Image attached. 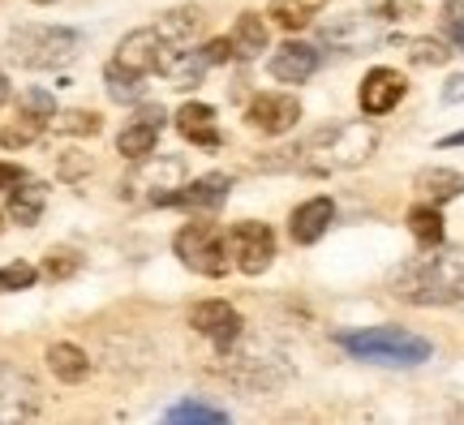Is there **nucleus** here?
<instances>
[{"label": "nucleus", "instance_id": "nucleus-1", "mask_svg": "<svg viewBox=\"0 0 464 425\" xmlns=\"http://www.w3.org/2000/svg\"><path fill=\"white\" fill-rule=\"evenodd\" d=\"M379 147V133L365 121H332V125H318L314 133H305L297 147L276 150L271 159H258V168H293V172H314V177H327V172H348V168H362Z\"/></svg>", "mask_w": 464, "mask_h": 425}, {"label": "nucleus", "instance_id": "nucleus-2", "mask_svg": "<svg viewBox=\"0 0 464 425\" xmlns=\"http://www.w3.org/2000/svg\"><path fill=\"white\" fill-rule=\"evenodd\" d=\"M392 293L409 305H464V246H434L392 275Z\"/></svg>", "mask_w": 464, "mask_h": 425}, {"label": "nucleus", "instance_id": "nucleus-3", "mask_svg": "<svg viewBox=\"0 0 464 425\" xmlns=\"http://www.w3.org/2000/svg\"><path fill=\"white\" fill-rule=\"evenodd\" d=\"M340 348L357 361H374V365H421L430 361L434 343L413 335L404 327H365V331H344Z\"/></svg>", "mask_w": 464, "mask_h": 425}, {"label": "nucleus", "instance_id": "nucleus-4", "mask_svg": "<svg viewBox=\"0 0 464 425\" xmlns=\"http://www.w3.org/2000/svg\"><path fill=\"white\" fill-rule=\"evenodd\" d=\"M228 378L249 391H276L293 378V365L271 340H237L228 348Z\"/></svg>", "mask_w": 464, "mask_h": 425}, {"label": "nucleus", "instance_id": "nucleus-5", "mask_svg": "<svg viewBox=\"0 0 464 425\" xmlns=\"http://www.w3.org/2000/svg\"><path fill=\"white\" fill-rule=\"evenodd\" d=\"M82 48V34L69 26H17L9 34V56L26 69H61Z\"/></svg>", "mask_w": 464, "mask_h": 425}, {"label": "nucleus", "instance_id": "nucleus-6", "mask_svg": "<svg viewBox=\"0 0 464 425\" xmlns=\"http://www.w3.org/2000/svg\"><path fill=\"white\" fill-rule=\"evenodd\" d=\"M172 249H177V258H181L189 271H198V275L219 279V275H228V266H232L228 237L216 232L211 224H185V228L177 232Z\"/></svg>", "mask_w": 464, "mask_h": 425}, {"label": "nucleus", "instance_id": "nucleus-7", "mask_svg": "<svg viewBox=\"0 0 464 425\" xmlns=\"http://www.w3.org/2000/svg\"><path fill=\"white\" fill-rule=\"evenodd\" d=\"M185 185V159L181 155H155L150 150L147 159H138V172L125 180V194L130 198H147L150 207H168V198Z\"/></svg>", "mask_w": 464, "mask_h": 425}, {"label": "nucleus", "instance_id": "nucleus-8", "mask_svg": "<svg viewBox=\"0 0 464 425\" xmlns=\"http://www.w3.org/2000/svg\"><path fill=\"white\" fill-rule=\"evenodd\" d=\"M224 237H228L232 266L241 275H263L266 266H271V258H276V232L266 228V224H258V219H241Z\"/></svg>", "mask_w": 464, "mask_h": 425}, {"label": "nucleus", "instance_id": "nucleus-9", "mask_svg": "<svg viewBox=\"0 0 464 425\" xmlns=\"http://www.w3.org/2000/svg\"><path fill=\"white\" fill-rule=\"evenodd\" d=\"M246 121L266 138H280L301 121V99L297 95H280V91H263V95L249 99Z\"/></svg>", "mask_w": 464, "mask_h": 425}, {"label": "nucleus", "instance_id": "nucleus-10", "mask_svg": "<svg viewBox=\"0 0 464 425\" xmlns=\"http://www.w3.org/2000/svg\"><path fill=\"white\" fill-rule=\"evenodd\" d=\"M189 327L198 331L202 340H211L219 353H228L232 343L241 340V327H246V318L232 310L228 301H198L194 310H189Z\"/></svg>", "mask_w": 464, "mask_h": 425}, {"label": "nucleus", "instance_id": "nucleus-11", "mask_svg": "<svg viewBox=\"0 0 464 425\" xmlns=\"http://www.w3.org/2000/svg\"><path fill=\"white\" fill-rule=\"evenodd\" d=\"M164 56H168V43L155 34V26L147 31H130L121 43H116V65L138 73V78H150V73H160L164 69Z\"/></svg>", "mask_w": 464, "mask_h": 425}, {"label": "nucleus", "instance_id": "nucleus-12", "mask_svg": "<svg viewBox=\"0 0 464 425\" xmlns=\"http://www.w3.org/2000/svg\"><path fill=\"white\" fill-rule=\"evenodd\" d=\"M39 417V387L31 374L0 365V421H31Z\"/></svg>", "mask_w": 464, "mask_h": 425}, {"label": "nucleus", "instance_id": "nucleus-13", "mask_svg": "<svg viewBox=\"0 0 464 425\" xmlns=\"http://www.w3.org/2000/svg\"><path fill=\"white\" fill-rule=\"evenodd\" d=\"M404 91H409L404 73H400V69H392V65H379V69H370V73L362 78L357 99H362V112L365 116H387L400 99H404Z\"/></svg>", "mask_w": 464, "mask_h": 425}, {"label": "nucleus", "instance_id": "nucleus-14", "mask_svg": "<svg viewBox=\"0 0 464 425\" xmlns=\"http://www.w3.org/2000/svg\"><path fill=\"white\" fill-rule=\"evenodd\" d=\"M160 130H164V108L147 103V108H138V116H133L125 130L116 133V150H121L130 164H138V159H147L150 150H155Z\"/></svg>", "mask_w": 464, "mask_h": 425}, {"label": "nucleus", "instance_id": "nucleus-15", "mask_svg": "<svg viewBox=\"0 0 464 425\" xmlns=\"http://www.w3.org/2000/svg\"><path fill=\"white\" fill-rule=\"evenodd\" d=\"M228 189H232V177H224V172H207V177L181 185L177 194L168 198V207H185V211L207 215V211H219V207H224Z\"/></svg>", "mask_w": 464, "mask_h": 425}, {"label": "nucleus", "instance_id": "nucleus-16", "mask_svg": "<svg viewBox=\"0 0 464 425\" xmlns=\"http://www.w3.org/2000/svg\"><path fill=\"white\" fill-rule=\"evenodd\" d=\"M335 224V202L332 198H310V202H301L293 219H288V232H293V241L297 246H314L323 241V232Z\"/></svg>", "mask_w": 464, "mask_h": 425}, {"label": "nucleus", "instance_id": "nucleus-17", "mask_svg": "<svg viewBox=\"0 0 464 425\" xmlns=\"http://www.w3.org/2000/svg\"><path fill=\"white\" fill-rule=\"evenodd\" d=\"M202 26H207L202 9H194V5H177V9L160 14V22H155V34L164 39L168 48H189V43H194V39L202 34Z\"/></svg>", "mask_w": 464, "mask_h": 425}, {"label": "nucleus", "instance_id": "nucleus-18", "mask_svg": "<svg viewBox=\"0 0 464 425\" xmlns=\"http://www.w3.org/2000/svg\"><path fill=\"white\" fill-rule=\"evenodd\" d=\"M266 69H271V78H276V82H293V86H297V82H305V78L318 69V48H310V43H297V39H293V43H284V48L266 61Z\"/></svg>", "mask_w": 464, "mask_h": 425}, {"label": "nucleus", "instance_id": "nucleus-19", "mask_svg": "<svg viewBox=\"0 0 464 425\" xmlns=\"http://www.w3.org/2000/svg\"><path fill=\"white\" fill-rule=\"evenodd\" d=\"M323 43H335L340 52H365L370 43H379V26L374 17H340L323 26Z\"/></svg>", "mask_w": 464, "mask_h": 425}, {"label": "nucleus", "instance_id": "nucleus-20", "mask_svg": "<svg viewBox=\"0 0 464 425\" xmlns=\"http://www.w3.org/2000/svg\"><path fill=\"white\" fill-rule=\"evenodd\" d=\"M177 130H181L185 142H198V147H219L216 108H211V103H181V112H177Z\"/></svg>", "mask_w": 464, "mask_h": 425}, {"label": "nucleus", "instance_id": "nucleus-21", "mask_svg": "<svg viewBox=\"0 0 464 425\" xmlns=\"http://www.w3.org/2000/svg\"><path fill=\"white\" fill-rule=\"evenodd\" d=\"M413 189L426 198V202L443 207V202L464 194V172H451V168H421L413 180Z\"/></svg>", "mask_w": 464, "mask_h": 425}, {"label": "nucleus", "instance_id": "nucleus-22", "mask_svg": "<svg viewBox=\"0 0 464 425\" xmlns=\"http://www.w3.org/2000/svg\"><path fill=\"white\" fill-rule=\"evenodd\" d=\"M44 207H48V189H44L39 180H17L14 194H9V215H14V224L34 228V224L44 219Z\"/></svg>", "mask_w": 464, "mask_h": 425}, {"label": "nucleus", "instance_id": "nucleus-23", "mask_svg": "<svg viewBox=\"0 0 464 425\" xmlns=\"http://www.w3.org/2000/svg\"><path fill=\"white\" fill-rule=\"evenodd\" d=\"M48 370L61 378V382H86V378H91V357H86L78 343H52Z\"/></svg>", "mask_w": 464, "mask_h": 425}, {"label": "nucleus", "instance_id": "nucleus-24", "mask_svg": "<svg viewBox=\"0 0 464 425\" xmlns=\"http://www.w3.org/2000/svg\"><path fill=\"white\" fill-rule=\"evenodd\" d=\"M232 52L237 56H258L266 52V22L258 14H241L237 17V26H232Z\"/></svg>", "mask_w": 464, "mask_h": 425}, {"label": "nucleus", "instance_id": "nucleus-25", "mask_svg": "<svg viewBox=\"0 0 464 425\" xmlns=\"http://www.w3.org/2000/svg\"><path fill=\"white\" fill-rule=\"evenodd\" d=\"M409 232L417 237V246H443V215H439V207L434 202H421V207H413L409 211Z\"/></svg>", "mask_w": 464, "mask_h": 425}, {"label": "nucleus", "instance_id": "nucleus-26", "mask_svg": "<svg viewBox=\"0 0 464 425\" xmlns=\"http://www.w3.org/2000/svg\"><path fill=\"white\" fill-rule=\"evenodd\" d=\"M323 5H327V0H276V5H271V17L280 22L284 31H301L305 22H314V17L323 14Z\"/></svg>", "mask_w": 464, "mask_h": 425}, {"label": "nucleus", "instance_id": "nucleus-27", "mask_svg": "<svg viewBox=\"0 0 464 425\" xmlns=\"http://www.w3.org/2000/svg\"><path fill=\"white\" fill-rule=\"evenodd\" d=\"M44 130H48V121H44V116L22 112L14 125H5V130H0V147H5V150L31 147V142H39V138H44Z\"/></svg>", "mask_w": 464, "mask_h": 425}, {"label": "nucleus", "instance_id": "nucleus-28", "mask_svg": "<svg viewBox=\"0 0 464 425\" xmlns=\"http://www.w3.org/2000/svg\"><path fill=\"white\" fill-rule=\"evenodd\" d=\"M103 82H108V95H112L116 103H138V99H142V82H147V78H138V73H130V69H121L116 61H108V69H103Z\"/></svg>", "mask_w": 464, "mask_h": 425}, {"label": "nucleus", "instance_id": "nucleus-29", "mask_svg": "<svg viewBox=\"0 0 464 425\" xmlns=\"http://www.w3.org/2000/svg\"><path fill=\"white\" fill-rule=\"evenodd\" d=\"M56 130L69 138H95L103 130V116L91 108H69V112H56Z\"/></svg>", "mask_w": 464, "mask_h": 425}, {"label": "nucleus", "instance_id": "nucleus-30", "mask_svg": "<svg viewBox=\"0 0 464 425\" xmlns=\"http://www.w3.org/2000/svg\"><path fill=\"white\" fill-rule=\"evenodd\" d=\"M164 417H168L172 425H185V421L219 425V421H228V412H224V409H211V404H202V400H181V404H172Z\"/></svg>", "mask_w": 464, "mask_h": 425}, {"label": "nucleus", "instance_id": "nucleus-31", "mask_svg": "<svg viewBox=\"0 0 464 425\" xmlns=\"http://www.w3.org/2000/svg\"><path fill=\"white\" fill-rule=\"evenodd\" d=\"M409 61H413V65H448L451 48L443 39H413V43H409Z\"/></svg>", "mask_w": 464, "mask_h": 425}, {"label": "nucleus", "instance_id": "nucleus-32", "mask_svg": "<svg viewBox=\"0 0 464 425\" xmlns=\"http://www.w3.org/2000/svg\"><path fill=\"white\" fill-rule=\"evenodd\" d=\"M34 279H39V271L31 262H9V266H0V293H22Z\"/></svg>", "mask_w": 464, "mask_h": 425}, {"label": "nucleus", "instance_id": "nucleus-33", "mask_svg": "<svg viewBox=\"0 0 464 425\" xmlns=\"http://www.w3.org/2000/svg\"><path fill=\"white\" fill-rule=\"evenodd\" d=\"M22 112H31V116H44V121H56V99L44 91V86H26L22 91Z\"/></svg>", "mask_w": 464, "mask_h": 425}, {"label": "nucleus", "instance_id": "nucleus-34", "mask_svg": "<svg viewBox=\"0 0 464 425\" xmlns=\"http://www.w3.org/2000/svg\"><path fill=\"white\" fill-rule=\"evenodd\" d=\"M443 34L456 52H464V0H448L443 5Z\"/></svg>", "mask_w": 464, "mask_h": 425}, {"label": "nucleus", "instance_id": "nucleus-35", "mask_svg": "<svg viewBox=\"0 0 464 425\" xmlns=\"http://www.w3.org/2000/svg\"><path fill=\"white\" fill-rule=\"evenodd\" d=\"M44 271H48L52 279H69L73 271H78V254L73 249H48V262H44Z\"/></svg>", "mask_w": 464, "mask_h": 425}, {"label": "nucleus", "instance_id": "nucleus-36", "mask_svg": "<svg viewBox=\"0 0 464 425\" xmlns=\"http://www.w3.org/2000/svg\"><path fill=\"white\" fill-rule=\"evenodd\" d=\"M86 168H91V159H82V150H65L61 155V177L65 180H78Z\"/></svg>", "mask_w": 464, "mask_h": 425}, {"label": "nucleus", "instance_id": "nucleus-37", "mask_svg": "<svg viewBox=\"0 0 464 425\" xmlns=\"http://www.w3.org/2000/svg\"><path fill=\"white\" fill-rule=\"evenodd\" d=\"M17 180H26V172L17 164H0V189H14Z\"/></svg>", "mask_w": 464, "mask_h": 425}, {"label": "nucleus", "instance_id": "nucleus-38", "mask_svg": "<svg viewBox=\"0 0 464 425\" xmlns=\"http://www.w3.org/2000/svg\"><path fill=\"white\" fill-rule=\"evenodd\" d=\"M443 99H448V103H464V78H451L448 91H443Z\"/></svg>", "mask_w": 464, "mask_h": 425}, {"label": "nucleus", "instance_id": "nucleus-39", "mask_svg": "<svg viewBox=\"0 0 464 425\" xmlns=\"http://www.w3.org/2000/svg\"><path fill=\"white\" fill-rule=\"evenodd\" d=\"M5 103H9V78L0 73V108H5Z\"/></svg>", "mask_w": 464, "mask_h": 425}, {"label": "nucleus", "instance_id": "nucleus-40", "mask_svg": "<svg viewBox=\"0 0 464 425\" xmlns=\"http://www.w3.org/2000/svg\"><path fill=\"white\" fill-rule=\"evenodd\" d=\"M443 147H464V130L451 133V138H443Z\"/></svg>", "mask_w": 464, "mask_h": 425}, {"label": "nucleus", "instance_id": "nucleus-41", "mask_svg": "<svg viewBox=\"0 0 464 425\" xmlns=\"http://www.w3.org/2000/svg\"><path fill=\"white\" fill-rule=\"evenodd\" d=\"M456 417H460V421H464V409H456Z\"/></svg>", "mask_w": 464, "mask_h": 425}, {"label": "nucleus", "instance_id": "nucleus-42", "mask_svg": "<svg viewBox=\"0 0 464 425\" xmlns=\"http://www.w3.org/2000/svg\"><path fill=\"white\" fill-rule=\"evenodd\" d=\"M0 219H5V215H0ZM0 228H5V224H0Z\"/></svg>", "mask_w": 464, "mask_h": 425}]
</instances>
